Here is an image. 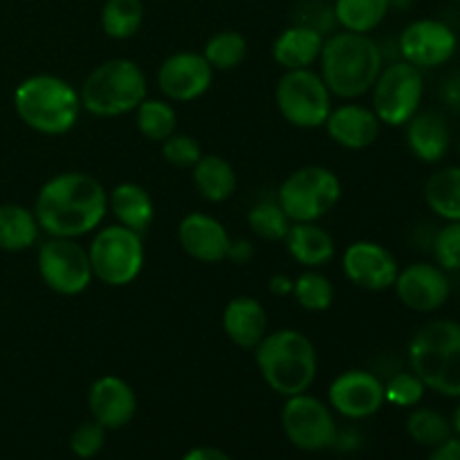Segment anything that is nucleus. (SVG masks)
I'll return each instance as SVG.
<instances>
[{"mask_svg":"<svg viewBox=\"0 0 460 460\" xmlns=\"http://www.w3.org/2000/svg\"><path fill=\"white\" fill-rule=\"evenodd\" d=\"M34 216L40 232L54 238H79L94 232L108 211V193L94 175L67 171L39 189Z\"/></svg>","mask_w":460,"mask_h":460,"instance_id":"obj_1","label":"nucleus"},{"mask_svg":"<svg viewBox=\"0 0 460 460\" xmlns=\"http://www.w3.org/2000/svg\"><path fill=\"white\" fill-rule=\"evenodd\" d=\"M319 75L332 97L358 99L373 88L385 67V57L368 34L337 31L323 40Z\"/></svg>","mask_w":460,"mask_h":460,"instance_id":"obj_2","label":"nucleus"},{"mask_svg":"<svg viewBox=\"0 0 460 460\" xmlns=\"http://www.w3.org/2000/svg\"><path fill=\"white\" fill-rule=\"evenodd\" d=\"M254 353L261 377L279 395L290 398L305 394L317 377V349L304 332L295 328H283L265 335Z\"/></svg>","mask_w":460,"mask_h":460,"instance_id":"obj_3","label":"nucleus"},{"mask_svg":"<svg viewBox=\"0 0 460 460\" xmlns=\"http://www.w3.org/2000/svg\"><path fill=\"white\" fill-rule=\"evenodd\" d=\"M13 111L18 119L40 135L70 133L81 115L79 90L54 75H31L13 90Z\"/></svg>","mask_w":460,"mask_h":460,"instance_id":"obj_4","label":"nucleus"},{"mask_svg":"<svg viewBox=\"0 0 460 460\" xmlns=\"http://www.w3.org/2000/svg\"><path fill=\"white\" fill-rule=\"evenodd\" d=\"M409 367L429 391L460 398V323L434 319L409 341Z\"/></svg>","mask_w":460,"mask_h":460,"instance_id":"obj_5","label":"nucleus"},{"mask_svg":"<svg viewBox=\"0 0 460 460\" xmlns=\"http://www.w3.org/2000/svg\"><path fill=\"white\" fill-rule=\"evenodd\" d=\"M146 76L130 58H111L85 76L79 90L81 108L94 117H121L135 112L146 99Z\"/></svg>","mask_w":460,"mask_h":460,"instance_id":"obj_6","label":"nucleus"},{"mask_svg":"<svg viewBox=\"0 0 460 460\" xmlns=\"http://www.w3.org/2000/svg\"><path fill=\"white\" fill-rule=\"evenodd\" d=\"M341 198V182L326 166H301L279 187V205L292 223H317Z\"/></svg>","mask_w":460,"mask_h":460,"instance_id":"obj_7","label":"nucleus"},{"mask_svg":"<svg viewBox=\"0 0 460 460\" xmlns=\"http://www.w3.org/2000/svg\"><path fill=\"white\" fill-rule=\"evenodd\" d=\"M88 256L93 277L111 288H124L142 274V236L124 225H108L94 234Z\"/></svg>","mask_w":460,"mask_h":460,"instance_id":"obj_8","label":"nucleus"},{"mask_svg":"<svg viewBox=\"0 0 460 460\" xmlns=\"http://www.w3.org/2000/svg\"><path fill=\"white\" fill-rule=\"evenodd\" d=\"M274 102L288 124L296 128H322L332 111V94L322 75L310 67L286 70L274 90Z\"/></svg>","mask_w":460,"mask_h":460,"instance_id":"obj_9","label":"nucleus"},{"mask_svg":"<svg viewBox=\"0 0 460 460\" xmlns=\"http://www.w3.org/2000/svg\"><path fill=\"white\" fill-rule=\"evenodd\" d=\"M371 90V108L380 124L404 126L420 111L422 97H425V76L420 67L407 61H395L382 67Z\"/></svg>","mask_w":460,"mask_h":460,"instance_id":"obj_10","label":"nucleus"},{"mask_svg":"<svg viewBox=\"0 0 460 460\" xmlns=\"http://www.w3.org/2000/svg\"><path fill=\"white\" fill-rule=\"evenodd\" d=\"M36 265L45 286L61 296L81 295L94 279L88 250L79 245L76 238L49 236L40 245Z\"/></svg>","mask_w":460,"mask_h":460,"instance_id":"obj_11","label":"nucleus"},{"mask_svg":"<svg viewBox=\"0 0 460 460\" xmlns=\"http://www.w3.org/2000/svg\"><path fill=\"white\" fill-rule=\"evenodd\" d=\"M281 427L288 440L304 452H322L332 447L340 438V429L331 409L308 394L290 395L286 400Z\"/></svg>","mask_w":460,"mask_h":460,"instance_id":"obj_12","label":"nucleus"},{"mask_svg":"<svg viewBox=\"0 0 460 460\" xmlns=\"http://www.w3.org/2000/svg\"><path fill=\"white\" fill-rule=\"evenodd\" d=\"M456 31L436 18H418L409 22L400 34V54L402 61L427 70L447 63L456 54Z\"/></svg>","mask_w":460,"mask_h":460,"instance_id":"obj_13","label":"nucleus"},{"mask_svg":"<svg viewBox=\"0 0 460 460\" xmlns=\"http://www.w3.org/2000/svg\"><path fill=\"white\" fill-rule=\"evenodd\" d=\"M331 409L350 420L371 418L385 407V382L371 371L350 368L340 373L328 389Z\"/></svg>","mask_w":460,"mask_h":460,"instance_id":"obj_14","label":"nucleus"},{"mask_svg":"<svg viewBox=\"0 0 460 460\" xmlns=\"http://www.w3.org/2000/svg\"><path fill=\"white\" fill-rule=\"evenodd\" d=\"M214 84V67L198 52H175L157 67V85L169 102H196Z\"/></svg>","mask_w":460,"mask_h":460,"instance_id":"obj_15","label":"nucleus"},{"mask_svg":"<svg viewBox=\"0 0 460 460\" xmlns=\"http://www.w3.org/2000/svg\"><path fill=\"white\" fill-rule=\"evenodd\" d=\"M341 270L353 286L368 292H385L398 279V261L385 245L373 241L350 243L341 256Z\"/></svg>","mask_w":460,"mask_h":460,"instance_id":"obj_16","label":"nucleus"},{"mask_svg":"<svg viewBox=\"0 0 460 460\" xmlns=\"http://www.w3.org/2000/svg\"><path fill=\"white\" fill-rule=\"evenodd\" d=\"M394 288L402 305L422 314L443 308L452 295L447 272L436 263H425V261H418V263L400 270Z\"/></svg>","mask_w":460,"mask_h":460,"instance_id":"obj_17","label":"nucleus"},{"mask_svg":"<svg viewBox=\"0 0 460 460\" xmlns=\"http://www.w3.org/2000/svg\"><path fill=\"white\" fill-rule=\"evenodd\" d=\"M178 243L187 256L200 263L227 261L232 236L218 218L200 211H191L178 225Z\"/></svg>","mask_w":460,"mask_h":460,"instance_id":"obj_18","label":"nucleus"},{"mask_svg":"<svg viewBox=\"0 0 460 460\" xmlns=\"http://www.w3.org/2000/svg\"><path fill=\"white\" fill-rule=\"evenodd\" d=\"M88 409L93 420H97L103 429H121L137 413V395L121 377L102 376L90 386Z\"/></svg>","mask_w":460,"mask_h":460,"instance_id":"obj_19","label":"nucleus"},{"mask_svg":"<svg viewBox=\"0 0 460 460\" xmlns=\"http://www.w3.org/2000/svg\"><path fill=\"white\" fill-rule=\"evenodd\" d=\"M323 126H326L328 137L335 144L349 151H364L376 144L382 124L373 108L362 106V103H344V106L332 108Z\"/></svg>","mask_w":460,"mask_h":460,"instance_id":"obj_20","label":"nucleus"},{"mask_svg":"<svg viewBox=\"0 0 460 460\" xmlns=\"http://www.w3.org/2000/svg\"><path fill=\"white\" fill-rule=\"evenodd\" d=\"M223 331L238 349L254 350L268 335V310L254 296H236L223 310Z\"/></svg>","mask_w":460,"mask_h":460,"instance_id":"obj_21","label":"nucleus"},{"mask_svg":"<svg viewBox=\"0 0 460 460\" xmlns=\"http://www.w3.org/2000/svg\"><path fill=\"white\" fill-rule=\"evenodd\" d=\"M404 126H407V146L418 160L434 164L447 155L452 146V130L440 112L418 111Z\"/></svg>","mask_w":460,"mask_h":460,"instance_id":"obj_22","label":"nucleus"},{"mask_svg":"<svg viewBox=\"0 0 460 460\" xmlns=\"http://www.w3.org/2000/svg\"><path fill=\"white\" fill-rule=\"evenodd\" d=\"M323 49V34L305 25H290L277 36L272 57L283 70H304L319 61Z\"/></svg>","mask_w":460,"mask_h":460,"instance_id":"obj_23","label":"nucleus"},{"mask_svg":"<svg viewBox=\"0 0 460 460\" xmlns=\"http://www.w3.org/2000/svg\"><path fill=\"white\" fill-rule=\"evenodd\" d=\"M286 247L292 259L308 270L322 268L335 259V238L317 223H292Z\"/></svg>","mask_w":460,"mask_h":460,"instance_id":"obj_24","label":"nucleus"},{"mask_svg":"<svg viewBox=\"0 0 460 460\" xmlns=\"http://www.w3.org/2000/svg\"><path fill=\"white\" fill-rule=\"evenodd\" d=\"M108 207L115 214L117 223L137 234L146 232L155 218V202H153L151 193L135 182L117 184L108 193Z\"/></svg>","mask_w":460,"mask_h":460,"instance_id":"obj_25","label":"nucleus"},{"mask_svg":"<svg viewBox=\"0 0 460 460\" xmlns=\"http://www.w3.org/2000/svg\"><path fill=\"white\" fill-rule=\"evenodd\" d=\"M191 180L196 191L200 193L207 202H214V205L229 200V198L236 193L238 187V178L234 166L229 164L225 157L214 155V153H209V155L202 153V157L191 169Z\"/></svg>","mask_w":460,"mask_h":460,"instance_id":"obj_26","label":"nucleus"},{"mask_svg":"<svg viewBox=\"0 0 460 460\" xmlns=\"http://www.w3.org/2000/svg\"><path fill=\"white\" fill-rule=\"evenodd\" d=\"M34 211L22 205H0V250L25 252L39 238Z\"/></svg>","mask_w":460,"mask_h":460,"instance_id":"obj_27","label":"nucleus"},{"mask_svg":"<svg viewBox=\"0 0 460 460\" xmlns=\"http://www.w3.org/2000/svg\"><path fill=\"white\" fill-rule=\"evenodd\" d=\"M391 9V0H335L332 13L344 31L368 34L382 25Z\"/></svg>","mask_w":460,"mask_h":460,"instance_id":"obj_28","label":"nucleus"},{"mask_svg":"<svg viewBox=\"0 0 460 460\" xmlns=\"http://www.w3.org/2000/svg\"><path fill=\"white\" fill-rule=\"evenodd\" d=\"M425 202L438 218L460 220V166H445L427 180Z\"/></svg>","mask_w":460,"mask_h":460,"instance_id":"obj_29","label":"nucleus"},{"mask_svg":"<svg viewBox=\"0 0 460 460\" xmlns=\"http://www.w3.org/2000/svg\"><path fill=\"white\" fill-rule=\"evenodd\" d=\"M135 124L148 142H164L178 128V112L164 99H144L135 108Z\"/></svg>","mask_w":460,"mask_h":460,"instance_id":"obj_30","label":"nucleus"},{"mask_svg":"<svg viewBox=\"0 0 460 460\" xmlns=\"http://www.w3.org/2000/svg\"><path fill=\"white\" fill-rule=\"evenodd\" d=\"M144 22V0H106L102 7V27L115 40L133 39Z\"/></svg>","mask_w":460,"mask_h":460,"instance_id":"obj_31","label":"nucleus"},{"mask_svg":"<svg viewBox=\"0 0 460 460\" xmlns=\"http://www.w3.org/2000/svg\"><path fill=\"white\" fill-rule=\"evenodd\" d=\"M202 57L207 58L211 67L220 72L236 70L247 58V39L236 30L216 31L205 43Z\"/></svg>","mask_w":460,"mask_h":460,"instance_id":"obj_32","label":"nucleus"},{"mask_svg":"<svg viewBox=\"0 0 460 460\" xmlns=\"http://www.w3.org/2000/svg\"><path fill=\"white\" fill-rule=\"evenodd\" d=\"M452 422L436 409L418 407L407 418L409 438L422 447H438L440 443L452 438Z\"/></svg>","mask_w":460,"mask_h":460,"instance_id":"obj_33","label":"nucleus"},{"mask_svg":"<svg viewBox=\"0 0 460 460\" xmlns=\"http://www.w3.org/2000/svg\"><path fill=\"white\" fill-rule=\"evenodd\" d=\"M247 225H250L252 234L259 236L261 241L279 243L286 241L288 232L292 227V220L279 205V200H261L247 214Z\"/></svg>","mask_w":460,"mask_h":460,"instance_id":"obj_34","label":"nucleus"},{"mask_svg":"<svg viewBox=\"0 0 460 460\" xmlns=\"http://www.w3.org/2000/svg\"><path fill=\"white\" fill-rule=\"evenodd\" d=\"M292 296L296 304L310 313H323L335 301V286L326 274L317 272V270H305L295 279V288H292Z\"/></svg>","mask_w":460,"mask_h":460,"instance_id":"obj_35","label":"nucleus"},{"mask_svg":"<svg viewBox=\"0 0 460 460\" xmlns=\"http://www.w3.org/2000/svg\"><path fill=\"white\" fill-rule=\"evenodd\" d=\"M427 386L422 385L420 377L413 371H400L391 376V380L385 385V400L394 407L411 409L418 407L425 398Z\"/></svg>","mask_w":460,"mask_h":460,"instance_id":"obj_36","label":"nucleus"},{"mask_svg":"<svg viewBox=\"0 0 460 460\" xmlns=\"http://www.w3.org/2000/svg\"><path fill=\"white\" fill-rule=\"evenodd\" d=\"M434 259L445 272L460 270V220H447L434 238Z\"/></svg>","mask_w":460,"mask_h":460,"instance_id":"obj_37","label":"nucleus"},{"mask_svg":"<svg viewBox=\"0 0 460 460\" xmlns=\"http://www.w3.org/2000/svg\"><path fill=\"white\" fill-rule=\"evenodd\" d=\"M162 157L166 160V164L175 166V169H193L202 157V148L191 135L173 133L162 142Z\"/></svg>","mask_w":460,"mask_h":460,"instance_id":"obj_38","label":"nucleus"},{"mask_svg":"<svg viewBox=\"0 0 460 460\" xmlns=\"http://www.w3.org/2000/svg\"><path fill=\"white\" fill-rule=\"evenodd\" d=\"M106 445V429L97 420H84L70 434V449L76 458H94Z\"/></svg>","mask_w":460,"mask_h":460,"instance_id":"obj_39","label":"nucleus"},{"mask_svg":"<svg viewBox=\"0 0 460 460\" xmlns=\"http://www.w3.org/2000/svg\"><path fill=\"white\" fill-rule=\"evenodd\" d=\"M227 259L232 261L234 265H247L252 259H254V247H252V243L245 241V238H236V241L232 238Z\"/></svg>","mask_w":460,"mask_h":460,"instance_id":"obj_40","label":"nucleus"},{"mask_svg":"<svg viewBox=\"0 0 460 460\" xmlns=\"http://www.w3.org/2000/svg\"><path fill=\"white\" fill-rule=\"evenodd\" d=\"M427 460H460V438L452 436L445 443H440L438 447L431 449L429 458Z\"/></svg>","mask_w":460,"mask_h":460,"instance_id":"obj_41","label":"nucleus"},{"mask_svg":"<svg viewBox=\"0 0 460 460\" xmlns=\"http://www.w3.org/2000/svg\"><path fill=\"white\" fill-rule=\"evenodd\" d=\"M268 288H270V292H272L274 296H288V295H292V288H295V279H290L288 274H283V272L272 274V277H270Z\"/></svg>","mask_w":460,"mask_h":460,"instance_id":"obj_42","label":"nucleus"},{"mask_svg":"<svg viewBox=\"0 0 460 460\" xmlns=\"http://www.w3.org/2000/svg\"><path fill=\"white\" fill-rule=\"evenodd\" d=\"M182 460H232L218 447H193L184 454Z\"/></svg>","mask_w":460,"mask_h":460,"instance_id":"obj_43","label":"nucleus"},{"mask_svg":"<svg viewBox=\"0 0 460 460\" xmlns=\"http://www.w3.org/2000/svg\"><path fill=\"white\" fill-rule=\"evenodd\" d=\"M443 94L452 106H460V76H454V79H449L447 84H445Z\"/></svg>","mask_w":460,"mask_h":460,"instance_id":"obj_44","label":"nucleus"},{"mask_svg":"<svg viewBox=\"0 0 460 460\" xmlns=\"http://www.w3.org/2000/svg\"><path fill=\"white\" fill-rule=\"evenodd\" d=\"M452 429L456 431V436L460 438V398L456 409H454V416H452Z\"/></svg>","mask_w":460,"mask_h":460,"instance_id":"obj_45","label":"nucleus"},{"mask_svg":"<svg viewBox=\"0 0 460 460\" xmlns=\"http://www.w3.org/2000/svg\"><path fill=\"white\" fill-rule=\"evenodd\" d=\"M458 155H460V137H458Z\"/></svg>","mask_w":460,"mask_h":460,"instance_id":"obj_46","label":"nucleus"},{"mask_svg":"<svg viewBox=\"0 0 460 460\" xmlns=\"http://www.w3.org/2000/svg\"><path fill=\"white\" fill-rule=\"evenodd\" d=\"M452 3H456V4H460V0H452Z\"/></svg>","mask_w":460,"mask_h":460,"instance_id":"obj_47","label":"nucleus"}]
</instances>
